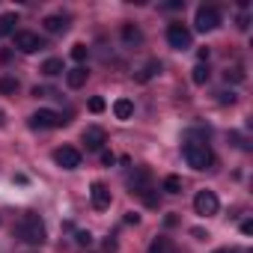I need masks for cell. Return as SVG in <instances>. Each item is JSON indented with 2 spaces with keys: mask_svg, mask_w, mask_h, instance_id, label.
Listing matches in <instances>:
<instances>
[{
  "mask_svg": "<svg viewBox=\"0 0 253 253\" xmlns=\"http://www.w3.org/2000/svg\"><path fill=\"white\" fill-rule=\"evenodd\" d=\"M15 48H18L21 54H36V51H42V48H45V39H42L39 33L18 30V33H15Z\"/></svg>",
  "mask_w": 253,
  "mask_h": 253,
  "instance_id": "5b68a950",
  "label": "cell"
},
{
  "mask_svg": "<svg viewBox=\"0 0 253 253\" xmlns=\"http://www.w3.org/2000/svg\"><path fill=\"white\" fill-rule=\"evenodd\" d=\"M191 81H194L197 86L209 84V63H197V66H194V75H191Z\"/></svg>",
  "mask_w": 253,
  "mask_h": 253,
  "instance_id": "d6986e66",
  "label": "cell"
},
{
  "mask_svg": "<svg viewBox=\"0 0 253 253\" xmlns=\"http://www.w3.org/2000/svg\"><path fill=\"white\" fill-rule=\"evenodd\" d=\"M235 98H238V95H235L232 89H229V92H217V101H220V104H235Z\"/></svg>",
  "mask_w": 253,
  "mask_h": 253,
  "instance_id": "484cf974",
  "label": "cell"
},
{
  "mask_svg": "<svg viewBox=\"0 0 253 253\" xmlns=\"http://www.w3.org/2000/svg\"><path fill=\"white\" fill-rule=\"evenodd\" d=\"M0 122H3V113H0Z\"/></svg>",
  "mask_w": 253,
  "mask_h": 253,
  "instance_id": "d6a6232c",
  "label": "cell"
},
{
  "mask_svg": "<svg viewBox=\"0 0 253 253\" xmlns=\"http://www.w3.org/2000/svg\"><path fill=\"white\" fill-rule=\"evenodd\" d=\"M84 143H86V149H89V152H101V149H104V143H107L104 128H98V125H89V128H84Z\"/></svg>",
  "mask_w": 253,
  "mask_h": 253,
  "instance_id": "8fae6325",
  "label": "cell"
},
{
  "mask_svg": "<svg viewBox=\"0 0 253 253\" xmlns=\"http://www.w3.org/2000/svg\"><path fill=\"white\" fill-rule=\"evenodd\" d=\"M125 223H134V226H137V223H140V214H137V211H125Z\"/></svg>",
  "mask_w": 253,
  "mask_h": 253,
  "instance_id": "f1b7e54d",
  "label": "cell"
},
{
  "mask_svg": "<svg viewBox=\"0 0 253 253\" xmlns=\"http://www.w3.org/2000/svg\"><path fill=\"white\" fill-rule=\"evenodd\" d=\"M217 24H220V12H217V6H200V9H197L194 27H197L200 33H209V30H214Z\"/></svg>",
  "mask_w": 253,
  "mask_h": 253,
  "instance_id": "277c9868",
  "label": "cell"
},
{
  "mask_svg": "<svg viewBox=\"0 0 253 253\" xmlns=\"http://www.w3.org/2000/svg\"><path fill=\"white\" fill-rule=\"evenodd\" d=\"M182 155H185L188 167H194V170H209V167L214 164V155H211V149H209L206 143H194V140H188L185 149H182Z\"/></svg>",
  "mask_w": 253,
  "mask_h": 253,
  "instance_id": "7a4b0ae2",
  "label": "cell"
},
{
  "mask_svg": "<svg viewBox=\"0 0 253 253\" xmlns=\"http://www.w3.org/2000/svg\"><path fill=\"white\" fill-rule=\"evenodd\" d=\"M155 75H161V63H158V60H149V63L137 72V81H140V84H146V81H152Z\"/></svg>",
  "mask_w": 253,
  "mask_h": 253,
  "instance_id": "ac0fdd59",
  "label": "cell"
},
{
  "mask_svg": "<svg viewBox=\"0 0 253 253\" xmlns=\"http://www.w3.org/2000/svg\"><path fill=\"white\" fill-rule=\"evenodd\" d=\"M86 54H89V48H86V45H81V42H78V45H72V60H75V63H84V60H86Z\"/></svg>",
  "mask_w": 253,
  "mask_h": 253,
  "instance_id": "603a6c76",
  "label": "cell"
},
{
  "mask_svg": "<svg viewBox=\"0 0 253 253\" xmlns=\"http://www.w3.org/2000/svg\"><path fill=\"white\" fill-rule=\"evenodd\" d=\"M89 203H92V209H98V211L110 209V188H107L104 182H92V185H89Z\"/></svg>",
  "mask_w": 253,
  "mask_h": 253,
  "instance_id": "30bf717a",
  "label": "cell"
},
{
  "mask_svg": "<svg viewBox=\"0 0 253 253\" xmlns=\"http://www.w3.org/2000/svg\"><path fill=\"white\" fill-rule=\"evenodd\" d=\"M89 110H92V113H101V110H104V98L92 95V98H89Z\"/></svg>",
  "mask_w": 253,
  "mask_h": 253,
  "instance_id": "4316f807",
  "label": "cell"
},
{
  "mask_svg": "<svg viewBox=\"0 0 253 253\" xmlns=\"http://www.w3.org/2000/svg\"><path fill=\"white\" fill-rule=\"evenodd\" d=\"M15 235L27 244H45L48 232H45V223L39 214H24L18 223H15Z\"/></svg>",
  "mask_w": 253,
  "mask_h": 253,
  "instance_id": "6da1fadb",
  "label": "cell"
},
{
  "mask_svg": "<svg viewBox=\"0 0 253 253\" xmlns=\"http://www.w3.org/2000/svg\"><path fill=\"white\" fill-rule=\"evenodd\" d=\"M15 24H18V15L15 12L0 15V36H15Z\"/></svg>",
  "mask_w": 253,
  "mask_h": 253,
  "instance_id": "9a60e30c",
  "label": "cell"
},
{
  "mask_svg": "<svg viewBox=\"0 0 253 253\" xmlns=\"http://www.w3.org/2000/svg\"><path fill=\"white\" fill-rule=\"evenodd\" d=\"M211 253H235L232 247H217V250H211Z\"/></svg>",
  "mask_w": 253,
  "mask_h": 253,
  "instance_id": "1f68e13d",
  "label": "cell"
},
{
  "mask_svg": "<svg viewBox=\"0 0 253 253\" xmlns=\"http://www.w3.org/2000/svg\"><path fill=\"white\" fill-rule=\"evenodd\" d=\"M241 232H244V235H250V232H253V223H250V220H244V223H241Z\"/></svg>",
  "mask_w": 253,
  "mask_h": 253,
  "instance_id": "4dcf8cb0",
  "label": "cell"
},
{
  "mask_svg": "<svg viewBox=\"0 0 253 253\" xmlns=\"http://www.w3.org/2000/svg\"><path fill=\"white\" fill-rule=\"evenodd\" d=\"M116 247H119V244H116V238H113V235H110V238H104V253H116Z\"/></svg>",
  "mask_w": 253,
  "mask_h": 253,
  "instance_id": "83f0119b",
  "label": "cell"
},
{
  "mask_svg": "<svg viewBox=\"0 0 253 253\" xmlns=\"http://www.w3.org/2000/svg\"><path fill=\"white\" fill-rule=\"evenodd\" d=\"M66 119L57 113V110H36L33 116H30V125L33 128H60Z\"/></svg>",
  "mask_w": 253,
  "mask_h": 253,
  "instance_id": "ba28073f",
  "label": "cell"
},
{
  "mask_svg": "<svg viewBox=\"0 0 253 253\" xmlns=\"http://www.w3.org/2000/svg\"><path fill=\"white\" fill-rule=\"evenodd\" d=\"M54 161H57L63 170H78V167H81V152H78L75 146H60V149L54 152Z\"/></svg>",
  "mask_w": 253,
  "mask_h": 253,
  "instance_id": "9c48e42d",
  "label": "cell"
},
{
  "mask_svg": "<svg viewBox=\"0 0 253 253\" xmlns=\"http://www.w3.org/2000/svg\"><path fill=\"white\" fill-rule=\"evenodd\" d=\"M125 182H128V191L131 194H146V191H152V173L146 170V167H137L134 173H128V179H125Z\"/></svg>",
  "mask_w": 253,
  "mask_h": 253,
  "instance_id": "52a82bcc",
  "label": "cell"
},
{
  "mask_svg": "<svg viewBox=\"0 0 253 253\" xmlns=\"http://www.w3.org/2000/svg\"><path fill=\"white\" fill-rule=\"evenodd\" d=\"M182 188H185V185H182L179 176H167V179L161 182V191H167V194H182Z\"/></svg>",
  "mask_w": 253,
  "mask_h": 253,
  "instance_id": "ffe728a7",
  "label": "cell"
},
{
  "mask_svg": "<svg viewBox=\"0 0 253 253\" xmlns=\"http://www.w3.org/2000/svg\"><path fill=\"white\" fill-rule=\"evenodd\" d=\"M122 39H125V45H140L143 33H140L137 24H122Z\"/></svg>",
  "mask_w": 253,
  "mask_h": 253,
  "instance_id": "4fadbf2b",
  "label": "cell"
},
{
  "mask_svg": "<svg viewBox=\"0 0 253 253\" xmlns=\"http://www.w3.org/2000/svg\"><path fill=\"white\" fill-rule=\"evenodd\" d=\"M15 92H18L15 78H0V95H15Z\"/></svg>",
  "mask_w": 253,
  "mask_h": 253,
  "instance_id": "44dd1931",
  "label": "cell"
},
{
  "mask_svg": "<svg viewBox=\"0 0 253 253\" xmlns=\"http://www.w3.org/2000/svg\"><path fill=\"white\" fill-rule=\"evenodd\" d=\"M113 113H116V119H131L134 116V104L128 98H116L113 101Z\"/></svg>",
  "mask_w": 253,
  "mask_h": 253,
  "instance_id": "5bb4252c",
  "label": "cell"
},
{
  "mask_svg": "<svg viewBox=\"0 0 253 253\" xmlns=\"http://www.w3.org/2000/svg\"><path fill=\"white\" fill-rule=\"evenodd\" d=\"M113 161H116V155H113V152H101V164H104V167H110Z\"/></svg>",
  "mask_w": 253,
  "mask_h": 253,
  "instance_id": "f546056e",
  "label": "cell"
},
{
  "mask_svg": "<svg viewBox=\"0 0 253 253\" xmlns=\"http://www.w3.org/2000/svg\"><path fill=\"white\" fill-rule=\"evenodd\" d=\"M194 209H197V214L209 217V214H217L220 200H217L214 191H197V197H194Z\"/></svg>",
  "mask_w": 253,
  "mask_h": 253,
  "instance_id": "8992f818",
  "label": "cell"
},
{
  "mask_svg": "<svg viewBox=\"0 0 253 253\" xmlns=\"http://www.w3.org/2000/svg\"><path fill=\"white\" fill-rule=\"evenodd\" d=\"M63 72H66V66H63V60H60V57H48V60L42 63V75H48V78L63 75Z\"/></svg>",
  "mask_w": 253,
  "mask_h": 253,
  "instance_id": "e0dca14e",
  "label": "cell"
},
{
  "mask_svg": "<svg viewBox=\"0 0 253 253\" xmlns=\"http://www.w3.org/2000/svg\"><path fill=\"white\" fill-rule=\"evenodd\" d=\"M167 42L173 51H188L191 48V30L185 24L173 21V24H167Z\"/></svg>",
  "mask_w": 253,
  "mask_h": 253,
  "instance_id": "3957f363",
  "label": "cell"
},
{
  "mask_svg": "<svg viewBox=\"0 0 253 253\" xmlns=\"http://www.w3.org/2000/svg\"><path fill=\"white\" fill-rule=\"evenodd\" d=\"M42 27H45L48 33H63V30H66L69 24H66V18H63V15H45Z\"/></svg>",
  "mask_w": 253,
  "mask_h": 253,
  "instance_id": "2e32d148",
  "label": "cell"
},
{
  "mask_svg": "<svg viewBox=\"0 0 253 253\" xmlns=\"http://www.w3.org/2000/svg\"><path fill=\"white\" fill-rule=\"evenodd\" d=\"M75 241H78L81 247H89V244H92V232H89V229H81V232H75Z\"/></svg>",
  "mask_w": 253,
  "mask_h": 253,
  "instance_id": "d4e9b609",
  "label": "cell"
},
{
  "mask_svg": "<svg viewBox=\"0 0 253 253\" xmlns=\"http://www.w3.org/2000/svg\"><path fill=\"white\" fill-rule=\"evenodd\" d=\"M146 253H173V247H170L167 238H152V244H149Z\"/></svg>",
  "mask_w": 253,
  "mask_h": 253,
  "instance_id": "7402d4cb",
  "label": "cell"
},
{
  "mask_svg": "<svg viewBox=\"0 0 253 253\" xmlns=\"http://www.w3.org/2000/svg\"><path fill=\"white\" fill-rule=\"evenodd\" d=\"M223 78H226V81L241 84V81H244V69H241V66H232V69H226V72H223Z\"/></svg>",
  "mask_w": 253,
  "mask_h": 253,
  "instance_id": "cb8c5ba5",
  "label": "cell"
},
{
  "mask_svg": "<svg viewBox=\"0 0 253 253\" xmlns=\"http://www.w3.org/2000/svg\"><path fill=\"white\" fill-rule=\"evenodd\" d=\"M86 78H89V72H86L84 66H75V69L66 72V84H69L72 89H81V86L86 84Z\"/></svg>",
  "mask_w": 253,
  "mask_h": 253,
  "instance_id": "7c38bea8",
  "label": "cell"
}]
</instances>
